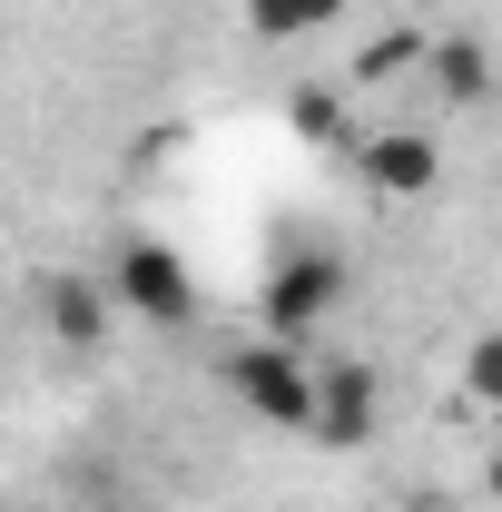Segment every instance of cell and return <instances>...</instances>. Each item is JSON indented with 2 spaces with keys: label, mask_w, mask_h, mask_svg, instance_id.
I'll return each instance as SVG.
<instances>
[{
  "label": "cell",
  "mask_w": 502,
  "mask_h": 512,
  "mask_svg": "<svg viewBox=\"0 0 502 512\" xmlns=\"http://www.w3.org/2000/svg\"><path fill=\"white\" fill-rule=\"evenodd\" d=\"M227 394L247 404L266 434H306L315 424V365L296 355V345H276V335H256V345L227 355Z\"/></svg>",
  "instance_id": "6da1fadb"
},
{
  "label": "cell",
  "mask_w": 502,
  "mask_h": 512,
  "mask_svg": "<svg viewBox=\"0 0 502 512\" xmlns=\"http://www.w3.org/2000/svg\"><path fill=\"white\" fill-rule=\"evenodd\" d=\"M99 286H109V306H128L138 325H188L197 316V276H188V256L168 247V237H119Z\"/></svg>",
  "instance_id": "7a4b0ae2"
},
{
  "label": "cell",
  "mask_w": 502,
  "mask_h": 512,
  "mask_svg": "<svg viewBox=\"0 0 502 512\" xmlns=\"http://www.w3.org/2000/svg\"><path fill=\"white\" fill-rule=\"evenodd\" d=\"M345 306V256L335 247H306V256H286L276 276H266V296H256V316H266V335L276 345H296V335H315V325Z\"/></svg>",
  "instance_id": "3957f363"
},
{
  "label": "cell",
  "mask_w": 502,
  "mask_h": 512,
  "mask_svg": "<svg viewBox=\"0 0 502 512\" xmlns=\"http://www.w3.org/2000/svg\"><path fill=\"white\" fill-rule=\"evenodd\" d=\"M325 453H365L384 434V384L375 365H325L315 375V424H306Z\"/></svg>",
  "instance_id": "277c9868"
},
{
  "label": "cell",
  "mask_w": 502,
  "mask_h": 512,
  "mask_svg": "<svg viewBox=\"0 0 502 512\" xmlns=\"http://www.w3.org/2000/svg\"><path fill=\"white\" fill-rule=\"evenodd\" d=\"M355 168H365V188H375V197H434L443 188L434 128H365V138H355Z\"/></svg>",
  "instance_id": "5b68a950"
},
{
  "label": "cell",
  "mask_w": 502,
  "mask_h": 512,
  "mask_svg": "<svg viewBox=\"0 0 502 512\" xmlns=\"http://www.w3.org/2000/svg\"><path fill=\"white\" fill-rule=\"evenodd\" d=\"M424 79H434V99H453V109H493L502 99V69H493V50H483L473 30L434 40V50H424Z\"/></svg>",
  "instance_id": "8992f818"
},
{
  "label": "cell",
  "mask_w": 502,
  "mask_h": 512,
  "mask_svg": "<svg viewBox=\"0 0 502 512\" xmlns=\"http://www.w3.org/2000/svg\"><path fill=\"white\" fill-rule=\"evenodd\" d=\"M40 316H50V335H60L69 355H99L109 345V286L99 276H50L40 286Z\"/></svg>",
  "instance_id": "52a82bcc"
},
{
  "label": "cell",
  "mask_w": 502,
  "mask_h": 512,
  "mask_svg": "<svg viewBox=\"0 0 502 512\" xmlns=\"http://www.w3.org/2000/svg\"><path fill=\"white\" fill-rule=\"evenodd\" d=\"M325 20H345V0H247L256 40H315Z\"/></svg>",
  "instance_id": "ba28073f"
},
{
  "label": "cell",
  "mask_w": 502,
  "mask_h": 512,
  "mask_svg": "<svg viewBox=\"0 0 502 512\" xmlns=\"http://www.w3.org/2000/svg\"><path fill=\"white\" fill-rule=\"evenodd\" d=\"M286 119H296V138H315V148H345L355 128H345V89L335 79H306L296 99H286Z\"/></svg>",
  "instance_id": "9c48e42d"
},
{
  "label": "cell",
  "mask_w": 502,
  "mask_h": 512,
  "mask_svg": "<svg viewBox=\"0 0 502 512\" xmlns=\"http://www.w3.org/2000/svg\"><path fill=\"white\" fill-rule=\"evenodd\" d=\"M463 404L502 414V325H483V335L463 345Z\"/></svg>",
  "instance_id": "30bf717a"
},
{
  "label": "cell",
  "mask_w": 502,
  "mask_h": 512,
  "mask_svg": "<svg viewBox=\"0 0 502 512\" xmlns=\"http://www.w3.org/2000/svg\"><path fill=\"white\" fill-rule=\"evenodd\" d=\"M404 60H424V40H384V50H365V79H394Z\"/></svg>",
  "instance_id": "8fae6325"
},
{
  "label": "cell",
  "mask_w": 502,
  "mask_h": 512,
  "mask_svg": "<svg viewBox=\"0 0 502 512\" xmlns=\"http://www.w3.org/2000/svg\"><path fill=\"white\" fill-rule=\"evenodd\" d=\"M109 512H168V503H138V493H128V503H109Z\"/></svg>",
  "instance_id": "7c38bea8"
},
{
  "label": "cell",
  "mask_w": 502,
  "mask_h": 512,
  "mask_svg": "<svg viewBox=\"0 0 502 512\" xmlns=\"http://www.w3.org/2000/svg\"><path fill=\"white\" fill-rule=\"evenodd\" d=\"M483 483H493V493H502V453H493V473H483Z\"/></svg>",
  "instance_id": "4fadbf2b"
}]
</instances>
